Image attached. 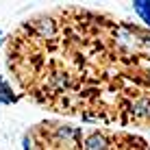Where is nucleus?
I'll return each instance as SVG.
<instances>
[{
  "mask_svg": "<svg viewBox=\"0 0 150 150\" xmlns=\"http://www.w3.org/2000/svg\"><path fill=\"white\" fill-rule=\"evenodd\" d=\"M20 96L81 124L150 128V28L89 7H52L4 35Z\"/></svg>",
  "mask_w": 150,
  "mask_h": 150,
  "instance_id": "nucleus-1",
  "label": "nucleus"
},
{
  "mask_svg": "<svg viewBox=\"0 0 150 150\" xmlns=\"http://www.w3.org/2000/svg\"><path fill=\"white\" fill-rule=\"evenodd\" d=\"M24 135L30 150H150V142L137 133L113 126H81L63 120H44Z\"/></svg>",
  "mask_w": 150,
  "mask_h": 150,
  "instance_id": "nucleus-2",
  "label": "nucleus"
},
{
  "mask_svg": "<svg viewBox=\"0 0 150 150\" xmlns=\"http://www.w3.org/2000/svg\"><path fill=\"white\" fill-rule=\"evenodd\" d=\"M20 98H22V96L11 87V83L0 76V102H2V105H15Z\"/></svg>",
  "mask_w": 150,
  "mask_h": 150,
  "instance_id": "nucleus-3",
  "label": "nucleus"
},
{
  "mask_svg": "<svg viewBox=\"0 0 150 150\" xmlns=\"http://www.w3.org/2000/svg\"><path fill=\"white\" fill-rule=\"evenodd\" d=\"M133 9H135V13L142 18L144 26L150 28V0H135V2H133Z\"/></svg>",
  "mask_w": 150,
  "mask_h": 150,
  "instance_id": "nucleus-4",
  "label": "nucleus"
},
{
  "mask_svg": "<svg viewBox=\"0 0 150 150\" xmlns=\"http://www.w3.org/2000/svg\"><path fill=\"white\" fill-rule=\"evenodd\" d=\"M0 37H4V33H2V30H0Z\"/></svg>",
  "mask_w": 150,
  "mask_h": 150,
  "instance_id": "nucleus-5",
  "label": "nucleus"
}]
</instances>
